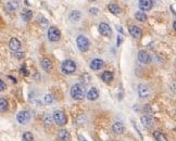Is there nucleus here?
I'll use <instances>...</instances> for the list:
<instances>
[{
	"instance_id": "18",
	"label": "nucleus",
	"mask_w": 176,
	"mask_h": 141,
	"mask_svg": "<svg viewBox=\"0 0 176 141\" xmlns=\"http://www.w3.org/2000/svg\"><path fill=\"white\" fill-rule=\"evenodd\" d=\"M141 120V124H143L145 127H151L153 125V117L150 116V115H145L140 118Z\"/></svg>"
},
{
	"instance_id": "22",
	"label": "nucleus",
	"mask_w": 176,
	"mask_h": 141,
	"mask_svg": "<svg viewBox=\"0 0 176 141\" xmlns=\"http://www.w3.org/2000/svg\"><path fill=\"white\" fill-rule=\"evenodd\" d=\"M33 16V12H32V10H23L21 12V18H23L25 22H28L32 18Z\"/></svg>"
},
{
	"instance_id": "29",
	"label": "nucleus",
	"mask_w": 176,
	"mask_h": 141,
	"mask_svg": "<svg viewBox=\"0 0 176 141\" xmlns=\"http://www.w3.org/2000/svg\"><path fill=\"white\" fill-rule=\"evenodd\" d=\"M22 139H23V141H33L34 140V137L33 135H32V132L30 131H26L23 134V137H22Z\"/></svg>"
},
{
	"instance_id": "16",
	"label": "nucleus",
	"mask_w": 176,
	"mask_h": 141,
	"mask_svg": "<svg viewBox=\"0 0 176 141\" xmlns=\"http://www.w3.org/2000/svg\"><path fill=\"white\" fill-rule=\"evenodd\" d=\"M112 130H113V132L114 134H117V135H122L123 132L125 131V127H124V125H123L121 122H117V123L113 124Z\"/></svg>"
},
{
	"instance_id": "20",
	"label": "nucleus",
	"mask_w": 176,
	"mask_h": 141,
	"mask_svg": "<svg viewBox=\"0 0 176 141\" xmlns=\"http://www.w3.org/2000/svg\"><path fill=\"white\" fill-rule=\"evenodd\" d=\"M81 16H82V13L78 11V10H73L71 13H70V20L71 22H78L81 20Z\"/></svg>"
},
{
	"instance_id": "5",
	"label": "nucleus",
	"mask_w": 176,
	"mask_h": 141,
	"mask_svg": "<svg viewBox=\"0 0 176 141\" xmlns=\"http://www.w3.org/2000/svg\"><path fill=\"white\" fill-rule=\"evenodd\" d=\"M76 45H77V48L79 49L82 52L87 51L88 48H89V41H88V39L85 36H83V35H79V36L76 38Z\"/></svg>"
},
{
	"instance_id": "38",
	"label": "nucleus",
	"mask_w": 176,
	"mask_h": 141,
	"mask_svg": "<svg viewBox=\"0 0 176 141\" xmlns=\"http://www.w3.org/2000/svg\"><path fill=\"white\" fill-rule=\"evenodd\" d=\"M173 28H174V30H176V21H175V22H174V23H173Z\"/></svg>"
},
{
	"instance_id": "30",
	"label": "nucleus",
	"mask_w": 176,
	"mask_h": 141,
	"mask_svg": "<svg viewBox=\"0 0 176 141\" xmlns=\"http://www.w3.org/2000/svg\"><path fill=\"white\" fill-rule=\"evenodd\" d=\"M44 101H45L46 104H51L53 102V98H52L51 94H46L45 98H44Z\"/></svg>"
},
{
	"instance_id": "33",
	"label": "nucleus",
	"mask_w": 176,
	"mask_h": 141,
	"mask_svg": "<svg viewBox=\"0 0 176 141\" xmlns=\"http://www.w3.org/2000/svg\"><path fill=\"white\" fill-rule=\"evenodd\" d=\"M20 73H21L22 75H25V76L28 75V71L26 69V66H25V65L22 66L21 69H20Z\"/></svg>"
},
{
	"instance_id": "40",
	"label": "nucleus",
	"mask_w": 176,
	"mask_h": 141,
	"mask_svg": "<svg viewBox=\"0 0 176 141\" xmlns=\"http://www.w3.org/2000/svg\"><path fill=\"white\" fill-rule=\"evenodd\" d=\"M89 1H91V2H94V1H96V0H89Z\"/></svg>"
},
{
	"instance_id": "6",
	"label": "nucleus",
	"mask_w": 176,
	"mask_h": 141,
	"mask_svg": "<svg viewBox=\"0 0 176 141\" xmlns=\"http://www.w3.org/2000/svg\"><path fill=\"white\" fill-rule=\"evenodd\" d=\"M16 120H18L19 123L22 124V125L28 123L30 120V113L28 111H21L16 115Z\"/></svg>"
},
{
	"instance_id": "27",
	"label": "nucleus",
	"mask_w": 176,
	"mask_h": 141,
	"mask_svg": "<svg viewBox=\"0 0 176 141\" xmlns=\"http://www.w3.org/2000/svg\"><path fill=\"white\" fill-rule=\"evenodd\" d=\"M52 120H53V116H51V115L46 114L45 116H44V124H45L46 127H50Z\"/></svg>"
},
{
	"instance_id": "4",
	"label": "nucleus",
	"mask_w": 176,
	"mask_h": 141,
	"mask_svg": "<svg viewBox=\"0 0 176 141\" xmlns=\"http://www.w3.org/2000/svg\"><path fill=\"white\" fill-rule=\"evenodd\" d=\"M52 116H53L54 123L57 124V125H59V126H64L66 124V122H68V117H66L65 113L62 111H56Z\"/></svg>"
},
{
	"instance_id": "19",
	"label": "nucleus",
	"mask_w": 176,
	"mask_h": 141,
	"mask_svg": "<svg viewBox=\"0 0 176 141\" xmlns=\"http://www.w3.org/2000/svg\"><path fill=\"white\" fill-rule=\"evenodd\" d=\"M58 138L61 141H69L71 136H70V132L66 129H61L60 131H58Z\"/></svg>"
},
{
	"instance_id": "10",
	"label": "nucleus",
	"mask_w": 176,
	"mask_h": 141,
	"mask_svg": "<svg viewBox=\"0 0 176 141\" xmlns=\"http://www.w3.org/2000/svg\"><path fill=\"white\" fill-rule=\"evenodd\" d=\"M99 33L101 34L102 36L109 37L111 35V28L107 23H100L99 24Z\"/></svg>"
},
{
	"instance_id": "2",
	"label": "nucleus",
	"mask_w": 176,
	"mask_h": 141,
	"mask_svg": "<svg viewBox=\"0 0 176 141\" xmlns=\"http://www.w3.org/2000/svg\"><path fill=\"white\" fill-rule=\"evenodd\" d=\"M61 71L63 74H73L76 71V64L73 60H65L61 65Z\"/></svg>"
},
{
	"instance_id": "31",
	"label": "nucleus",
	"mask_w": 176,
	"mask_h": 141,
	"mask_svg": "<svg viewBox=\"0 0 176 141\" xmlns=\"http://www.w3.org/2000/svg\"><path fill=\"white\" fill-rule=\"evenodd\" d=\"M88 13H89V14L97 15L99 13V9L98 8H89V9H88Z\"/></svg>"
},
{
	"instance_id": "34",
	"label": "nucleus",
	"mask_w": 176,
	"mask_h": 141,
	"mask_svg": "<svg viewBox=\"0 0 176 141\" xmlns=\"http://www.w3.org/2000/svg\"><path fill=\"white\" fill-rule=\"evenodd\" d=\"M170 87H171V89H172V91L176 94V80H173L172 83H171Z\"/></svg>"
},
{
	"instance_id": "23",
	"label": "nucleus",
	"mask_w": 176,
	"mask_h": 141,
	"mask_svg": "<svg viewBox=\"0 0 176 141\" xmlns=\"http://www.w3.org/2000/svg\"><path fill=\"white\" fill-rule=\"evenodd\" d=\"M108 9H109V11H110L112 14H120V13H121V8H120L117 4H115V3L109 4V6H108Z\"/></svg>"
},
{
	"instance_id": "8",
	"label": "nucleus",
	"mask_w": 176,
	"mask_h": 141,
	"mask_svg": "<svg viewBox=\"0 0 176 141\" xmlns=\"http://www.w3.org/2000/svg\"><path fill=\"white\" fill-rule=\"evenodd\" d=\"M149 94H150V90H149V88H148V86H146V85H143V84L138 85V96L140 97L141 99L148 98Z\"/></svg>"
},
{
	"instance_id": "24",
	"label": "nucleus",
	"mask_w": 176,
	"mask_h": 141,
	"mask_svg": "<svg viewBox=\"0 0 176 141\" xmlns=\"http://www.w3.org/2000/svg\"><path fill=\"white\" fill-rule=\"evenodd\" d=\"M135 18H136V20H138L139 22H146L147 21V14L143 11H138V12H136V14H135Z\"/></svg>"
},
{
	"instance_id": "28",
	"label": "nucleus",
	"mask_w": 176,
	"mask_h": 141,
	"mask_svg": "<svg viewBox=\"0 0 176 141\" xmlns=\"http://www.w3.org/2000/svg\"><path fill=\"white\" fill-rule=\"evenodd\" d=\"M0 110L1 112H6L8 110V102L4 98H0Z\"/></svg>"
},
{
	"instance_id": "12",
	"label": "nucleus",
	"mask_w": 176,
	"mask_h": 141,
	"mask_svg": "<svg viewBox=\"0 0 176 141\" xmlns=\"http://www.w3.org/2000/svg\"><path fill=\"white\" fill-rule=\"evenodd\" d=\"M9 48L11 49L13 52L19 51V49L21 48V42H20V40H19L18 38H15V37L11 38L9 41Z\"/></svg>"
},
{
	"instance_id": "13",
	"label": "nucleus",
	"mask_w": 176,
	"mask_h": 141,
	"mask_svg": "<svg viewBox=\"0 0 176 141\" xmlns=\"http://www.w3.org/2000/svg\"><path fill=\"white\" fill-rule=\"evenodd\" d=\"M90 69L93 71H99L103 67V61L100 60V59H94L91 62H90Z\"/></svg>"
},
{
	"instance_id": "15",
	"label": "nucleus",
	"mask_w": 176,
	"mask_h": 141,
	"mask_svg": "<svg viewBox=\"0 0 176 141\" xmlns=\"http://www.w3.org/2000/svg\"><path fill=\"white\" fill-rule=\"evenodd\" d=\"M19 7H20V2H19V1H9V2L6 3L4 9H6L8 12H13V11L19 9Z\"/></svg>"
},
{
	"instance_id": "35",
	"label": "nucleus",
	"mask_w": 176,
	"mask_h": 141,
	"mask_svg": "<svg viewBox=\"0 0 176 141\" xmlns=\"http://www.w3.org/2000/svg\"><path fill=\"white\" fill-rule=\"evenodd\" d=\"M0 90H1V91L6 90V85H4V81L3 80H0Z\"/></svg>"
},
{
	"instance_id": "17",
	"label": "nucleus",
	"mask_w": 176,
	"mask_h": 141,
	"mask_svg": "<svg viewBox=\"0 0 176 141\" xmlns=\"http://www.w3.org/2000/svg\"><path fill=\"white\" fill-rule=\"evenodd\" d=\"M98 98H99V92H98V90H97V88L93 87L88 92H87V99L89 100V101H95V100H97Z\"/></svg>"
},
{
	"instance_id": "3",
	"label": "nucleus",
	"mask_w": 176,
	"mask_h": 141,
	"mask_svg": "<svg viewBox=\"0 0 176 141\" xmlns=\"http://www.w3.org/2000/svg\"><path fill=\"white\" fill-rule=\"evenodd\" d=\"M48 38L52 42H57L61 38V32L56 26H50L48 30Z\"/></svg>"
},
{
	"instance_id": "11",
	"label": "nucleus",
	"mask_w": 176,
	"mask_h": 141,
	"mask_svg": "<svg viewBox=\"0 0 176 141\" xmlns=\"http://www.w3.org/2000/svg\"><path fill=\"white\" fill-rule=\"evenodd\" d=\"M128 30H129V34L131 35V37H134V38H136V39L141 38V36H143V32H141V30L138 26H136V25L131 26Z\"/></svg>"
},
{
	"instance_id": "37",
	"label": "nucleus",
	"mask_w": 176,
	"mask_h": 141,
	"mask_svg": "<svg viewBox=\"0 0 176 141\" xmlns=\"http://www.w3.org/2000/svg\"><path fill=\"white\" fill-rule=\"evenodd\" d=\"M121 42H122V38H121V37H119V38H117V46H120V45H121Z\"/></svg>"
},
{
	"instance_id": "36",
	"label": "nucleus",
	"mask_w": 176,
	"mask_h": 141,
	"mask_svg": "<svg viewBox=\"0 0 176 141\" xmlns=\"http://www.w3.org/2000/svg\"><path fill=\"white\" fill-rule=\"evenodd\" d=\"M8 78H10V79H11V80L13 81V83H16V79H15L14 77H12L11 75H9V76H8Z\"/></svg>"
},
{
	"instance_id": "14",
	"label": "nucleus",
	"mask_w": 176,
	"mask_h": 141,
	"mask_svg": "<svg viewBox=\"0 0 176 141\" xmlns=\"http://www.w3.org/2000/svg\"><path fill=\"white\" fill-rule=\"evenodd\" d=\"M40 65H42V67L44 69V71H46V72H51V69H52V67H53V65H52V62H51L49 59H47V58H44L42 61H40Z\"/></svg>"
},
{
	"instance_id": "25",
	"label": "nucleus",
	"mask_w": 176,
	"mask_h": 141,
	"mask_svg": "<svg viewBox=\"0 0 176 141\" xmlns=\"http://www.w3.org/2000/svg\"><path fill=\"white\" fill-rule=\"evenodd\" d=\"M153 137H154L155 141H167V138L165 137V135H163V134L160 131L153 132Z\"/></svg>"
},
{
	"instance_id": "26",
	"label": "nucleus",
	"mask_w": 176,
	"mask_h": 141,
	"mask_svg": "<svg viewBox=\"0 0 176 141\" xmlns=\"http://www.w3.org/2000/svg\"><path fill=\"white\" fill-rule=\"evenodd\" d=\"M37 22H38V24L40 25V27H42V28H46V27L48 26V20L45 18V16H42V15L38 16Z\"/></svg>"
},
{
	"instance_id": "21",
	"label": "nucleus",
	"mask_w": 176,
	"mask_h": 141,
	"mask_svg": "<svg viewBox=\"0 0 176 141\" xmlns=\"http://www.w3.org/2000/svg\"><path fill=\"white\" fill-rule=\"evenodd\" d=\"M101 78L105 83H110L111 80H113V73L110 72V71H105V72L102 73Z\"/></svg>"
},
{
	"instance_id": "39",
	"label": "nucleus",
	"mask_w": 176,
	"mask_h": 141,
	"mask_svg": "<svg viewBox=\"0 0 176 141\" xmlns=\"http://www.w3.org/2000/svg\"><path fill=\"white\" fill-rule=\"evenodd\" d=\"M81 141H87V140L85 138H82V137H81Z\"/></svg>"
},
{
	"instance_id": "9",
	"label": "nucleus",
	"mask_w": 176,
	"mask_h": 141,
	"mask_svg": "<svg viewBox=\"0 0 176 141\" xmlns=\"http://www.w3.org/2000/svg\"><path fill=\"white\" fill-rule=\"evenodd\" d=\"M139 9L141 11H149L153 6L152 0H139Z\"/></svg>"
},
{
	"instance_id": "1",
	"label": "nucleus",
	"mask_w": 176,
	"mask_h": 141,
	"mask_svg": "<svg viewBox=\"0 0 176 141\" xmlns=\"http://www.w3.org/2000/svg\"><path fill=\"white\" fill-rule=\"evenodd\" d=\"M86 94V90L85 86L82 84H75L71 88V96L74 100H82L85 98Z\"/></svg>"
},
{
	"instance_id": "32",
	"label": "nucleus",
	"mask_w": 176,
	"mask_h": 141,
	"mask_svg": "<svg viewBox=\"0 0 176 141\" xmlns=\"http://www.w3.org/2000/svg\"><path fill=\"white\" fill-rule=\"evenodd\" d=\"M14 57L16 58V59H19V60H21V59H23V58H24V52L15 51L14 52Z\"/></svg>"
},
{
	"instance_id": "7",
	"label": "nucleus",
	"mask_w": 176,
	"mask_h": 141,
	"mask_svg": "<svg viewBox=\"0 0 176 141\" xmlns=\"http://www.w3.org/2000/svg\"><path fill=\"white\" fill-rule=\"evenodd\" d=\"M138 61L143 64H149L151 62V58H150L149 53L145 50H140L138 52Z\"/></svg>"
}]
</instances>
